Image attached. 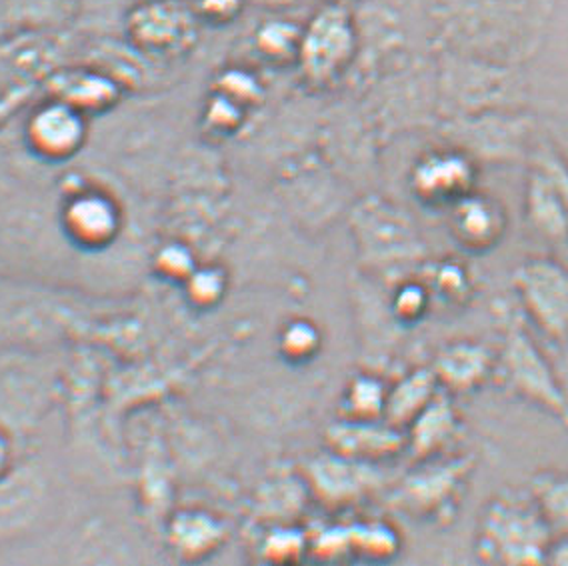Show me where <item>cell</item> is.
Instances as JSON below:
<instances>
[{
    "label": "cell",
    "instance_id": "1",
    "mask_svg": "<svg viewBox=\"0 0 568 566\" xmlns=\"http://www.w3.org/2000/svg\"><path fill=\"white\" fill-rule=\"evenodd\" d=\"M14 129L29 161L61 164L84 149L89 117L69 102L37 92L17 114Z\"/></svg>",
    "mask_w": 568,
    "mask_h": 566
},
{
    "label": "cell",
    "instance_id": "2",
    "mask_svg": "<svg viewBox=\"0 0 568 566\" xmlns=\"http://www.w3.org/2000/svg\"><path fill=\"white\" fill-rule=\"evenodd\" d=\"M552 530L537 503L505 501L490 513L487 525L488 553L505 563H545Z\"/></svg>",
    "mask_w": 568,
    "mask_h": 566
},
{
    "label": "cell",
    "instance_id": "3",
    "mask_svg": "<svg viewBox=\"0 0 568 566\" xmlns=\"http://www.w3.org/2000/svg\"><path fill=\"white\" fill-rule=\"evenodd\" d=\"M61 69V39L57 27L19 29L0 39V82L7 89L41 91Z\"/></svg>",
    "mask_w": 568,
    "mask_h": 566
},
{
    "label": "cell",
    "instance_id": "4",
    "mask_svg": "<svg viewBox=\"0 0 568 566\" xmlns=\"http://www.w3.org/2000/svg\"><path fill=\"white\" fill-rule=\"evenodd\" d=\"M518 293L538 331L568 343V269L550 261L528 264L518 276Z\"/></svg>",
    "mask_w": 568,
    "mask_h": 566
},
{
    "label": "cell",
    "instance_id": "5",
    "mask_svg": "<svg viewBox=\"0 0 568 566\" xmlns=\"http://www.w3.org/2000/svg\"><path fill=\"white\" fill-rule=\"evenodd\" d=\"M47 508V481L39 466L29 461L0 476V545L31 535Z\"/></svg>",
    "mask_w": 568,
    "mask_h": 566
},
{
    "label": "cell",
    "instance_id": "6",
    "mask_svg": "<svg viewBox=\"0 0 568 566\" xmlns=\"http://www.w3.org/2000/svg\"><path fill=\"white\" fill-rule=\"evenodd\" d=\"M59 221L69 243L82 249H102L121 233L122 214L109 194L97 189H74L62 194Z\"/></svg>",
    "mask_w": 568,
    "mask_h": 566
},
{
    "label": "cell",
    "instance_id": "7",
    "mask_svg": "<svg viewBox=\"0 0 568 566\" xmlns=\"http://www.w3.org/2000/svg\"><path fill=\"white\" fill-rule=\"evenodd\" d=\"M353 49V32L345 12L331 7L316 17L298 44V61L306 79L325 84L335 81L345 69Z\"/></svg>",
    "mask_w": 568,
    "mask_h": 566
},
{
    "label": "cell",
    "instance_id": "8",
    "mask_svg": "<svg viewBox=\"0 0 568 566\" xmlns=\"http://www.w3.org/2000/svg\"><path fill=\"white\" fill-rule=\"evenodd\" d=\"M510 368L518 393L568 426V395L558 383L550 364L545 361V354L525 336H518L515 341Z\"/></svg>",
    "mask_w": 568,
    "mask_h": 566
},
{
    "label": "cell",
    "instance_id": "9",
    "mask_svg": "<svg viewBox=\"0 0 568 566\" xmlns=\"http://www.w3.org/2000/svg\"><path fill=\"white\" fill-rule=\"evenodd\" d=\"M189 17L171 0L144 2L131 12L129 32L134 44L146 52H173L189 34Z\"/></svg>",
    "mask_w": 568,
    "mask_h": 566
},
{
    "label": "cell",
    "instance_id": "10",
    "mask_svg": "<svg viewBox=\"0 0 568 566\" xmlns=\"http://www.w3.org/2000/svg\"><path fill=\"white\" fill-rule=\"evenodd\" d=\"M39 92L69 102L89 117L91 112H104L116 104L119 84L102 72L61 67L44 81Z\"/></svg>",
    "mask_w": 568,
    "mask_h": 566
},
{
    "label": "cell",
    "instance_id": "11",
    "mask_svg": "<svg viewBox=\"0 0 568 566\" xmlns=\"http://www.w3.org/2000/svg\"><path fill=\"white\" fill-rule=\"evenodd\" d=\"M470 181V164L457 154L428 156L415 172L416 193L430 203H458L467 196Z\"/></svg>",
    "mask_w": 568,
    "mask_h": 566
},
{
    "label": "cell",
    "instance_id": "12",
    "mask_svg": "<svg viewBox=\"0 0 568 566\" xmlns=\"http://www.w3.org/2000/svg\"><path fill=\"white\" fill-rule=\"evenodd\" d=\"M455 229L460 241L470 246H488L503 233V213L487 199L465 196L457 204Z\"/></svg>",
    "mask_w": 568,
    "mask_h": 566
},
{
    "label": "cell",
    "instance_id": "13",
    "mask_svg": "<svg viewBox=\"0 0 568 566\" xmlns=\"http://www.w3.org/2000/svg\"><path fill=\"white\" fill-rule=\"evenodd\" d=\"M532 501L552 535H568V473H540L532 488Z\"/></svg>",
    "mask_w": 568,
    "mask_h": 566
},
{
    "label": "cell",
    "instance_id": "14",
    "mask_svg": "<svg viewBox=\"0 0 568 566\" xmlns=\"http://www.w3.org/2000/svg\"><path fill=\"white\" fill-rule=\"evenodd\" d=\"M14 119L0 127V201L11 193L29 172V156L22 152L17 139Z\"/></svg>",
    "mask_w": 568,
    "mask_h": 566
},
{
    "label": "cell",
    "instance_id": "15",
    "mask_svg": "<svg viewBox=\"0 0 568 566\" xmlns=\"http://www.w3.org/2000/svg\"><path fill=\"white\" fill-rule=\"evenodd\" d=\"M17 451H19L17 435L12 433L11 428H7L0 423V476L7 475L12 466L17 465V461H19Z\"/></svg>",
    "mask_w": 568,
    "mask_h": 566
},
{
    "label": "cell",
    "instance_id": "16",
    "mask_svg": "<svg viewBox=\"0 0 568 566\" xmlns=\"http://www.w3.org/2000/svg\"><path fill=\"white\" fill-rule=\"evenodd\" d=\"M545 563L568 565V535H558L557 538L555 536L550 538L547 555H545Z\"/></svg>",
    "mask_w": 568,
    "mask_h": 566
},
{
    "label": "cell",
    "instance_id": "17",
    "mask_svg": "<svg viewBox=\"0 0 568 566\" xmlns=\"http://www.w3.org/2000/svg\"><path fill=\"white\" fill-rule=\"evenodd\" d=\"M12 32L11 7L9 0H0V39Z\"/></svg>",
    "mask_w": 568,
    "mask_h": 566
}]
</instances>
